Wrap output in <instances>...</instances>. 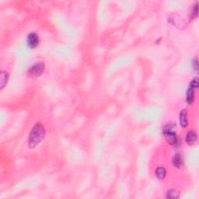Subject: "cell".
Returning a JSON list of instances; mask_svg holds the SVG:
<instances>
[{
    "instance_id": "6da1fadb",
    "label": "cell",
    "mask_w": 199,
    "mask_h": 199,
    "mask_svg": "<svg viewBox=\"0 0 199 199\" xmlns=\"http://www.w3.org/2000/svg\"><path fill=\"white\" fill-rule=\"evenodd\" d=\"M45 131L43 125L41 123L36 124L29 135V139H28L29 148H34L36 145H38L45 138Z\"/></svg>"
},
{
    "instance_id": "7a4b0ae2",
    "label": "cell",
    "mask_w": 199,
    "mask_h": 199,
    "mask_svg": "<svg viewBox=\"0 0 199 199\" xmlns=\"http://www.w3.org/2000/svg\"><path fill=\"white\" fill-rule=\"evenodd\" d=\"M163 134L165 136L166 139L169 144L173 146H178L180 145V140L178 139V135L173 130H167L163 129Z\"/></svg>"
},
{
    "instance_id": "3957f363",
    "label": "cell",
    "mask_w": 199,
    "mask_h": 199,
    "mask_svg": "<svg viewBox=\"0 0 199 199\" xmlns=\"http://www.w3.org/2000/svg\"><path fill=\"white\" fill-rule=\"evenodd\" d=\"M44 70H45V64L43 62H38V63L34 64L30 69L28 73L32 77H37V76H40L43 73Z\"/></svg>"
},
{
    "instance_id": "277c9868",
    "label": "cell",
    "mask_w": 199,
    "mask_h": 199,
    "mask_svg": "<svg viewBox=\"0 0 199 199\" xmlns=\"http://www.w3.org/2000/svg\"><path fill=\"white\" fill-rule=\"evenodd\" d=\"M39 37L38 35L35 33H31L27 37L28 46L31 48H34L38 45Z\"/></svg>"
},
{
    "instance_id": "5b68a950",
    "label": "cell",
    "mask_w": 199,
    "mask_h": 199,
    "mask_svg": "<svg viewBox=\"0 0 199 199\" xmlns=\"http://www.w3.org/2000/svg\"><path fill=\"white\" fill-rule=\"evenodd\" d=\"M172 162H173V164L174 167H176L177 168H181L183 166V164H184L183 156H181L180 153H176V154L173 156Z\"/></svg>"
},
{
    "instance_id": "8992f818",
    "label": "cell",
    "mask_w": 199,
    "mask_h": 199,
    "mask_svg": "<svg viewBox=\"0 0 199 199\" xmlns=\"http://www.w3.org/2000/svg\"><path fill=\"white\" fill-rule=\"evenodd\" d=\"M180 124L183 128H186L187 126L188 121H187V111L186 110H182L180 113Z\"/></svg>"
},
{
    "instance_id": "52a82bcc",
    "label": "cell",
    "mask_w": 199,
    "mask_h": 199,
    "mask_svg": "<svg viewBox=\"0 0 199 199\" xmlns=\"http://www.w3.org/2000/svg\"><path fill=\"white\" fill-rule=\"evenodd\" d=\"M186 142L188 145H193L197 140V135L195 131H189L185 138Z\"/></svg>"
},
{
    "instance_id": "ba28073f",
    "label": "cell",
    "mask_w": 199,
    "mask_h": 199,
    "mask_svg": "<svg viewBox=\"0 0 199 199\" xmlns=\"http://www.w3.org/2000/svg\"><path fill=\"white\" fill-rule=\"evenodd\" d=\"M194 97H195V89L189 87L186 93V101L188 103H192L194 100Z\"/></svg>"
},
{
    "instance_id": "9c48e42d",
    "label": "cell",
    "mask_w": 199,
    "mask_h": 199,
    "mask_svg": "<svg viewBox=\"0 0 199 199\" xmlns=\"http://www.w3.org/2000/svg\"><path fill=\"white\" fill-rule=\"evenodd\" d=\"M166 170L163 167H158L156 170V175L159 179H163L166 177Z\"/></svg>"
},
{
    "instance_id": "30bf717a",
    "label": "cell",
    "mask_w": 199,
    "mask_h": 199,
    "mask_svg": "<svg viewBox=\"0 0 199 199\" xmlns=\"http://www.w3.org/2000/svg\"><path fill=\"white\" fill-rule=\"evenodd\" d=\"M8 77H9V75H8V73L6 72H1V89L4 88L6 84L7 83Z\"/></svg>"
},
{
    "instance_id": "8fae6325",
    "label": "cell",
    "mask_w": 199,
    "mask_h": 199,
    "mask_svg": "<svg viewBox=\"0 0 199 199\" xmlns=\"http://www.w3.org/2000/svg\"><path fill=\"white\" fill-rule=\"evenodd\" d=\"M178 197H179V193H178L176 190H170L167 192V198L174 199V198H178Z\"/></svg>"
},
{
    "instance_id": "7c38bea8",
    "label": "cell",
    "mask_w": 199,
    "mask_h": 199,
    "mask_svg": "<svg viewBox=\"0 0 199 199\" xmlns=\"http://www.w3.org/2000/svg\"><path fill=\"white\" fill-rule=\"evenodd\" d=\"M190 87L193 89H196L198 87V78H195L194 79H192V81L190 83Z\"/></svg>"
},
{
    "instance_id": "4fadbf2b",
    "label": "cell",
    "mask_w": 199,
    "mask_h": 199,
    "mask_svg": "<svg viewBox=\"0 0 199 199\" xmlns=\"http://www.w3.org/2000/svg\"><path fill=\"white\" fill-rule=\"evenodd\" d=\"M192 65H193V68L195 70H198V61H197V59H194L193 61H192Z\"/></svg>"
}]
</instances>
